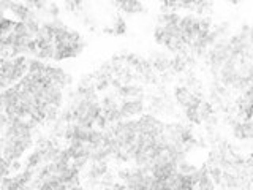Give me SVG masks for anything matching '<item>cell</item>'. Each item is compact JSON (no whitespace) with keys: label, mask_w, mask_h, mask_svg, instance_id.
<instances>
[{"label":"cell","mask_w":253,"mask_h":190,"mask_svg":"<svg viewBox=\"0 0 253 190\" xmlns=\"http://www.w3.org/2000/svg\"><path fill=\"white\" fill-rule=\"evenodd\" d=\"M125 32V24H123V21L119 18L117 19V26H116V29H114V33H123Z\"/></svg>","instance_id":"obj_1"}]
</instances>
